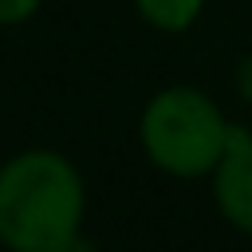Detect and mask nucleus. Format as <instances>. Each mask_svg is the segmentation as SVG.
<instances>
[{"label":"nucleus","instance_id":"1","mask_svg":"<svg viewBox=\"0 0 252 252\" xmlns=\"http://www.w3.org/2000/svg\"><path fill=\"white\" fill-rule=\"evenodd\" d=\"M83 177L55 150H24L0 165V244L12 252H75Z\"/></svg>","mask_w":252,"mask_h":252},{"label":"nucleus","instance_id":"2","mask_svg":"<svg viewBox=\"0 0 252 252\" xmlns=\"http://www.w3.org/2000/svg\"><path fill=\"white\" fill-rule=\"evenodd\" d=\"M232 126L197 87H165L142 110V150L169 177H205L224 158Z\"/></svg>","mask_w":252,"mask_h":252},{"label":"nucleus","instance_id":"3","mask_svg":"<svg viewBox=\"0 0 252 252\" xmlns=\"http://www.w3.org/2000/svg\"><path fill=\"white\" fill-rule=\"evenodd\" d=\"M213 193L224 220L240 232H252V134L240 126H232L224 158L213 169Z\"/></svg>","mask_w":252,"mask_h":252},{"label":"nucleus","instance_id":"4","mask_svg":"<svg viewBox=\"0 0 252 252\" xmlns=\"http://www.w3.org/2000/svg\"><path fill=\"white\" fill-rule=\"evenodd\" d=\"M134 8L158 32H189L201 20L205 0H134Z\"/></svg>","mask_w":252,"mask_h":252},{"label":"nucleus","instance_id":"5","mask_svg":"<svg viewBox=\"0 0 252 252\" xmlns=\"http://www.w3.org/2000/svg\"><path fill=\"white\" fill-rule=\"evenodd\" d=\"M39 4L43 0H0V24L4 28L8 24H24V20H32L39 12Z\"/></svg>","mask_w":252,"mask_h":252},{"label":"nucleus","instance_id":"6","mask_svg":"<svg viewBox=\"0 0 252 252\" xmlns=\"http://www.w3.org/2000/svg\"><path fill=\"white\" fill-rule=\"evenodd\" d=\"M236 91L252 102V55H244V59H240V67H236Z\"/></svg>","mask_w":252,"mask_h":252}]
</instances>
